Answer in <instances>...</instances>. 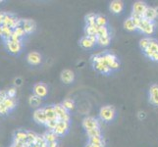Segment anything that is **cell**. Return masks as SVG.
<instances>
[{
	"label": "cell",
	"mask_w": 158,
	"mask_h": 147,
	"mask_svg": "<svg viewBox=\"0 0 158 147\" xmlns=\"http://www.w3.org/2000/svg\"><path fill=\"white\" fill-rule=\"evenodd\" d=\"M0 25L7 26L12 30H15L18 27H21V19L17 18L11 13L1 11L0 12Z\"/></svg>",
	"instance_id": "cell-1"
},
{
	"label": "cell",
	"mask_w": 158,
	"mask_h": 147,
	"mask_svg": "<svg viewBox=\"0 0 158 147\" xmlns=\"http://www.w3.org/2000/svg\"><path fill=\"white\" fill-rule=\"evenodd\" d=\"M99 117L104 122H112L116 117V110L113 106L106 105L100 108Z\"/></svg>",
	"instance_id": "cell-2"
},
{
	"label": "cell",
	"mask_w": 158,
	"mask_h": 147,
	"mask_svg": "<svg viewBox=\"0 0 158 147\" xmlns=\"http://www.w3.org/2000/svg\"><path fill=\"white\" fill-rule=\"evenodd\" d=\"M103 59H104V63L111 69V71H115L120 68V62L114 53L104 52L103 53Z\"/></svg>",
	"instance_id": "cell-3"
},
{
	"label": "cell",
	"mask_w": 158,
	"mask_h": 147,
	"mask_svg": "<svg viewBox=\"0 0 158 147\" xmlns=\"http://www.w3.org/2000/svg\"><path fill=\"white\" fill-rule=\"evenodd\" d=\"M5 42V46H6V49L8 50L9 53L11 54H19L22 50H23V41H14V40H4Z\"/></svg>",
	"instance_id": "cell-4"
},
{
	"label": "cell",
	"mask_w": 158,
	"mask_h": 147,
	"mask_svg": "<svg viewBox=\"0 0 158 147\" xmlns=\"http://www.w3.org/2000/svg\"><path fill=\"white\" fill-rule=\"evenodd\" d=\"M138 31H139L141 34L150 35L154 32L155 31V24L153 22H149L143 19V21L140 22V24L138 27Z\"/></svg>",
	"instance_id": "cell-5"
},
{
	"label": "cell",
	"mask_w": 158,
	"mask_h": 147,
	"mask_svg": "<svg viewBox=\"0 0 158 147\" xmlns=\"http://www.w3.org/2000/svg\"><path fill=\"white\" fill-rule=\"evenodd\" d=\"M32 118H34V121L42 126H45L47 121V117L45 114L44 107H40L39 109H35V111L32 114Z\"/></svg>",
	"instance_id": "cell-6"
},
{
	"label": "cell",
	"mask_w": 158,
	"mask_h": 147,
	"mask_svg": "<svg viewBox=\"0 0 158 147\" xmlns=\"http://www.w3.org/2000/svg\"><path fill=\"white\" fill-rule=\"evenodd\" d=\"M81 125H83V128L85 129V132H89V130H91V129L100 128L98 120L94 117H85L83 120Z\"/></svg>",
	"instance_id": "cell-7"
},
{
	"label": "cell",
	"mask_w": 158,
	"mask_h": 147,
	"mask_svg": "<svg viewBox=\"0 0 158 147\" xmlns=\"http://www.w3.org/2000/svg\"><path fill=\"white\" fill-rule=\"evenodd\" d=\"M54 109H55L56 116H57L59 121H65V122L70 123V120H71L70 113H69V111H67L66 109L63 107L62 104L54 105Z\"/></svg>",
	"instance_id": "cell-8"
},
{
	"label": "cell",
	"mask_w": 158,
	"mask_h": 147,
	"mask_svg": "<svg viewBox=\"0 0 158 147\" xmlns=\"http://www.w3.org/2000/svg\"><path fill=\"white\" fill-rule=\"evenodd\" d=\"M21 27L24 29L27 35L34 34L36 30V24L31 19H21Z\"/></svg>",
	"instance_id": "cell-9"
},
{
	"label": "cell",
	"mask_w": 158,
	"mask_h": 147,
	"mask_svg": "<svg viewBox=\"0 0 158 147\" xmlns=\"http://www.w3.org/2000/svg\"><path fill=\"white\" fill-rule=\"evenodd\" d=\"M80 45L85 49H90L97 44V36H83L80 39Z\"/></svg>",
	"instance_id": "cell-10"
},
{
	"label": "cell",
	"mask_w": 158,
	"mask_h": 147,
	"mask_svg": "<svg viewBox=\"0 0 158 147\" xmlns=\"http://www.w3.org/2000/svg\"><path fill=\"white\" fill-rule=\"evenodd\" d=\"M32 91H34V94L39 96L40 98L45 97L48 93V88L45 84L43 83H37L34 85L32 88Z\"/></svg>",
	"instance_id": "cell-11"
},
{
	"label": "cell",
	"mask_w": 158,
	"mask_h": 147,
	"mask_svg": "<svg viewBox=\"0 0 158 147\" xmlns=\"http://www.w3.org/2000/svg\"><path fill=\"white\" fill-rule=\"evenodd\" d=\"M26 59H27V62L30 65H31V66H37V65H40L41 63L42 56L40 55V53L36 51H32L27 55Z\"/></svg>",
	"instance_id": "cell-12"
},
{
	"label": "cell",
	"mask_w": 158,
	"mask_h": 147,
	"mask_svg": "<svg viewBox=\"0 0 158 147\" xmlns=\"http://www.w3.org/2000/svg\"><path fill=\"white\" fill-rule=\"evenodd\" d=\"M70 128V123L69 122H65V121H58V124L55 128V129L53 130L58 137H62V135L66 134L68 132V129Z\"/></svg>",
	"instance_id": "cell-13"
},
{
	"label": "cell",
	"mask_w": 158,
	"mask_h": 147,
	"mask_svg": "<svg viewBox=\"0 0 158 147\" xmlns=\"http://www.w3.org/2000/svg\"><path fill=\"white\" fill-rule=\"evenodd\" d=\"M60 79H61L62 83L66 84H72L75 80V74H74L73 71L66 69V70H64L61 72Z\"/></svg>",
	"instance_id": "cell-14"
},
{
	"label": "cell",
	"mask_w": 158,
	"mask_h": 147,
	"mask_svg": "<svg viewBox=\"0 0 158 147\" xmlns=\"http://www.w3.org/2000/svg\"><path fill=\"white\" fill-rule=\"evenodd\" d=\"M146 8H148V5H146L144 2L143 1H137L135 2L134 5H133V14L135 15H139V16H141L143 17Z\"/></svg>",
	"instance_id": "cell-15"
},
{
	"label": "cell",
	"mask_w": 158,
	"mask_h": 147,
	"mask_svg": "<svg viewBox=\"0 0 158 147\" xmlns=\"http://www.w3.org/2000/svg\"><path fill=\"white\" fill-rule=\"evenodd\" d=\"M149 102L158 106V84H152L149 88Z\"/></svg>",
	"instance_id": "cell-16"
},
{
	"label": "cell",
	"mask_w": 158,
	"mask_h": 147,
	"mask_svg": "<svg viewBox=\"0 0 158 147\" xmlns=\"http://www.w3.org/2000/svg\"><path fill=\"white\" fill-rule=\"evenodd\" d=\"M92 66H94L95 71H97L98 73L103 74V75H108L112 72L111 69L103 62H92Z\"/></svg>",
	"instance_id": "cell-17"
},
{
	"label": "cell",
	"mask_w": 158,
	"mask_h": 147,
	"mask_svg": "<svg viewBox=\"0 0 158 147\" xmlns=\"http://www.w3.org/2000/svg\"><path fill=\"white\" fill-rule=\"evenodd\" d=\"M109 9L113 14H120L124 10V3L120 0H114L109 5Z\"/></svg>",
	"instance_id": "cell-18"
},
{
	"label": "cell",
	"mask_w": 158,
	"mask_h": 147,
	"mask_svg": "<svg viewBox=\"0 0 158 147\" xmlns=\"http://www.w3.org/2000/svg\"><path fill=\"white\" fill-rule=\"evenodd\" d=\"M156 52H158V40H156V39H152L151 40V42H150V44L148 45V47L145 49V50L143 51V53H144V55L148 57V58H149L152 54L153 53H156Z\"/></svg>",
	"instance_id": "cell-19"
},
{
	"label": "cell",
	"mask_w": 158,
	"mask_h": 147,
	"mask_svg": "<svg viewBox=\"0 0 158 147\" xmlns=\"http://www.w3.org/2000/svg\"><path fill=\"white\" fill-rule=\"evenodd\" d=\"M13 140H17V141H20V142L26 143L27 140H28V130L17 129L14 133V139Z\"/></svg>",
	"instance_id": "cell-20"
},
{
	"label": "cell",
	"mask_w": 158,
	"mask_h": 147,
	"mask_svg": "<svg viewBox=\"0 0 158 147\" xmlns=\"http://www.w3.org/2000/svg\"><path fill=\"white\" fill-rule=\"evenodd\" d=\"M143 18L146 21H149V22H153L157 19L156 17V13H155V9L154 7H149L148 6V8H146L145 12L143 16Z\"/></svg>",
	"instance_id": "cell-21"
},
{
	"label": "cell",
	"mask_w": 158,
	"mask_h": 147,
	"mask_svg": "<svg viewBox=\"0 0 158 147\" xmlns=\"http://www.w3.org/2000/svg\"><path fill=\"white\" fill-rule=\"evenodd\" d=\"M45 114L47 117V121H54V120H58L56 113H55V109H54V105H49V106H45L44 107Z\"/></svg>",
	"instance_id": "cell-22"
},
{
	"label": "cell",
	"mask_w": 158,
	"mask_h": 147,
	"mask_svg": "<svg viewBox=\"0 0 158 147\" xmlns=\"http://www.w3.org/2000/svg\"><path fill=\"white\" fill-rule=\"evenodd\" d=\"M42 137H44L45 141L47 143L53 142V141H57V138L59 137L58 135L53 132V130H47L42 134Z\"/></svg>",
	"instance_id": "cell-23"
},
{
	"label": "cell",
	"mask_w": 158,
	"mask_h": 147,
	"mask_svg": "<svg viewBox=\"0 0 158 147\" xmlns=\"http://www.w3.org/2000/svg\"><path fill=\"white\" fill-rule=\"evenodd\" d=\"M97 30L98 27L97 25H91V26H86L85 28V34L86 36H97Z\"/></svg>",
	"instance_id": "cell-24"
},
{
	"label": "cell",
	"mask_w": 158,
	"mask_h": 147,
	"mask_svg": "<svg viewBox=\"0 0 158 147\" xmlns=\"http://www.w3.org/2000/svg\"><path fill=\"white\" fill-rule=\"evenodd\" d=\"M29 104L32 108H37V109H39L40 104H41V98H40L39 96H36L35 94H32L29 98Z\"/></svg>",
	"instance_id": "cell-25"
},
{
	"label": "cell",
	"mask_w": 158,
	"mask_h": 147,
	"mask_svg": "<svg viewBox=\"0 0 158 147\" xmlns=\"http://www.w3.org/2000/svg\"><path fill=\"white\" fill-rule=\"evenodd\" d=\"M89 143L94 144L96 147H105V141H104V139H103L102 137L89 138Z\"/></svg>",
	"instance_id": "cell-26"
},
{
	"label": "cell",
	"mask_w": 158,
	"mask_h": 147,
	"mask_svg": "<svg viewBox=\"0 0 158 147\" xmlns=\"http://www.w3.org/2000/svg\"><path fill=\"white\" fill-rule=\"evenodd\" d=\"M4 105L7 107V109L9 111H12L16 108L17 106V100H16V98H9L7 97L6 99L4 100Z\"/></svg>",
	"instance_id": "cell-27"
},
{
	"label": "cell",
	"mask_w": 158,
	"mask_h": 147,
	"mask_svg": "<svg viewBox=\"0 0 158 147\" xmlns=\"http://www.w3.org/2000/svg\"><path fill=\"white\" fill-rule=\"evenodd\" d=\"M124 29L127 30L128 31H138L137 29V26L134 24L133 20L131 18H128L126 21L124 22Z\"/></svg>",
	"instance_id": "cell-28"
},
{
	"label": "cell",
	"mask_w": 158,
	"mask_h": 147,
	"mask_svg": "<svg viewBox=\"0 0 158 147\" xmlns=\"http://www.w3.org/2000/svg\"><path fill=\"white\" fill-rule=\"evenodd\" d=\"M63 105V107L66 109L67 111H72L73 109L75 108V102L73 99H71V98H66V99H64L63 102L61 103Z\"/></svg>",
	"instance_id": "cell-29"
},
{
	"label": "cell",
	"mask_w": 158,
	"mask_h": 147,
	"mask_svg": "<svg viewBox=\"0 0 158 147\" xmlns=\"http://www.w3.org/2000/svg\"><path fill=\"white\" fill-rule=\"evenodd\" d=\"M110 41H111V36L110 35L97 37V44L100 45V46H107V45L110 44Z\"/></svg>",
	"instance_id": "cell-30"
},
{
	"label": "cell",
	"mask_w": 158,
	"mask_h": 147,
	"mask_svg": "<svg viewBox=\"0 0 158 147\" xmlns=\"http://www.w3.org/2000/svg\"><path fill=\"white\" fill-rule=\"evenodd\" d=\"M96 16L94 13H89L85 17V25L86 26H91V25H95V20H96Z\"/></svg>",
	"instance_id": "cell-31"
},
{
	"label": "cell",
	"mask_w": 158,
	"mask_h": 147,
	"mask_svg": "<svg viewBox=\"0 0 158 147\" xmlns=\"http://www.w3.org/2000/svg\"><path fill=\"white\" fill-rule=\"evenodd\" d=\"M151 40H152V39H150V37H148V36H146V37H143V39H141L139 40V47H140L141 50L144 51L145 49L148 47V45L150 44Z\"/></svg>",
	"instance_id": "cell-32"
},
{
	"label": "cell",
	"mask_w": 158,
	"mask_h": 147,
	"mask_svg": "<svg viewBox=\"0 0 158 147\" xmlns=\"http://www.w3.org/2000/svg\"><path fill=\"white\" fill-rule=\"evenodd\" d=\"M95 24L97 25V27H106L107 18L103 15H97L96 20H95Z\"/></svg>",
	"instance_id": "cell-33"
},
{
	"label": "cell",
	"mask_w": 158,
	"mask_h": 147,
	"mask_svg": "<svg viewBox=\"0 0 158 147\" xmlns=\"http://www.w3.org/2000/svg\"><path fill=\"white\" fill-rule=\"evenodd\" d=\"M86 135H88L89 138L91 137H102V132L100 128L98 129H91L89 132H86Z\"/></svg>",
	"instance_id": "cell-34"
},
{
	"label": "cell",
	"mask_w": 158,
	"mask_h": 147,
	"mask_svg": "<svg viewBox=\"0 0 158 147\" xmlns=\"http://www.w3.org/2000/svg\"><path fill=\"white\" fill-rule=\"evenodd\" d=\"M37 137H39V134H36L35 133L31 132V130H28V140H27V143H29L31 145L35 144Z\"/></svg>",
	"instance_id": "cell-35"
},
{
	"label": "cell",
	"mask_w": 158,
	"mask_h": 147,
	"mask_svg": "<svg viewBox=\"0 0 158 147\" xmlns=\"http://www.w3.org/2000/svg\"><path fill=\"white\" fill-rule=\"evenodd\" d=\"M106 35H109V31L107 29V27H98V30H97V37H102Z\"/></svg>",
	"instance_id": "cell-36"
},
{
	"label": "cell",
	"mask_w": 158,
	"mask_h": 147,
	"mask_svg": "<svg viewBox=\"0 0 158 147\" xmlns=\"http://www.w3.org/2000/svg\"><path fill=\"white\" fill-rule=\"evenodd\" d=\"M13 31H14V34H16L19 37H21L22 39H23V37H25L27 35L26 31H24V29L22 28V27H18V28H16L15 30H13Z\"/></svg>",
	"instance_id": "cell-37"
},
{
	"label": "cell",
	"mask_w": 158,
	"mask_h": 147,
	"mask_svg": "<svg viewBox=\"0 0 158 147\" xmlns=\"http://www.w3.org/2000/svg\"><path fill=\"white\" fill-rule=\"evenodd\" d=\"M59 120H54V121H48L45 125V127L47 128V130H54L58 124Z\"/></svg>",
	"instance_id": "cell-38"
},
{
	"label": "cell",
	"mask_w": 158,
	"mask_h": 147,
	"mask_svg": "<svg viewBox=\"0 0 158 147\" xmlns=\"http://www.w3.org/2000/svg\"><path fill=\"white\" fill-rule=\"evenodd\" d=\"M6 93H7V97L15 98L16 95H17V89H16L15 88H10L9 89L6 90Z\"/></svg>",
	"instance_id": "cell-39"
},
{
	"label": "cell",
	"mask_w": 158,
	"mask_h": 147,
	"mask_svg": "<svg viewBox=\"0 0 158 147\" xmlns=\"http://www.w3.org/2000/svg\"><path fill=\"white\" fill-rule=\"evenodd\" d=\"M10 111L7 109V107L4 105V103H0V115H6Z\"/></svg>",
	"instance_id": "cell-40"
},
{
	"label": "cell",
	"mask_w": 158,
	"mask_h": 147,
	"mask_svg": "<svg viewBox=\"0 0 158 147\" xmlns=\"http://www.w3.org/2000/svg\"><path fill=\"white\" fill-rule=\"evenodd\" d=\"M6 98H7L6 90H0V103H3Z\"/></svg>",
	"instance_id": "cell-41"
},
{
	"label": "cell",
	"mask_w": 158,
	"mask_h": 147,
	"mask_svg": "<svg viewBox=\"0 0 158 147\" xmlns=\"http://www.w3.org/2000/svg\"><path fill=\"white\" fill-rule=\"evenodd\" d=\"M149 59L151 60V61H153V62H158V52L152 54V55L149 57Z\"/></svg>",
	"instance_id": "cell-42"
},
{
	"label": "cell",
	"mask_w": 158,
	"mask_h": 147,
	"mask_svg": "<svg viewBox=\"0 0 158 147\" xmlns=\"http://www.w3.org/2000/svg\"><path fill=\"white\" fill-rule=\"evenodd\" d=\"M48 147H59V146H58L57 141H53V142L48 143Z\"/></svg>",
	"instance_id": "cell-43"
},
{
	"label": "cell",
	"mask_w": 158,
	"mask_h": 147,
	"mask_svg": "<svg viewBox=\"0 0 158 147\" xmlns=\"http://www.w3.org/2000/svg\"><path fill=\"white\" fill-rule=\"evenodd\" d=\"M0 36L3 37V28L1 25H0Z\"/></svg>",
	"instance_id": "cell-44"
},
{
	"label": "cell",
	"mask_w": 158,
	"mask_h": 147,
	"mask_svg": "<svg viewBox=\"0 0 158 147\" xmlns=\"http://www.w3.org/2000/svg\"><path fill=\"white\" fill-rule=\"evenodd\" d=\"M85 147H96V146H94V144H90V143H86V145H85Z\"/></svg>",
	"instance_id": "cell-45"
},
{
	"label": "cell",
	"mask_w": 158,
	"mask_h": 147,
	"mask_svg": "<svg viewBox=\"0 0 158 147\" xmlns=\"http://www.w3.org/2000/svg\"><path fill=\"white\" fill-rule=\"evenodd\" d=\"M154 9H155V13H156V17H157V19H158V6H156V7H154Z\"/></svg>",
	"instance_id": "cell-46"
},
{
	"label": "cell",
	"mask_w": 158,
	"mask_h": 147,
	"mask_svg": "<svg viewBox=\"0 0 158 147\" xmlns=\"http://www.w3.org/2000/svg\"><path fill=\"white\" fill-rule=\"evenodd\" d=\"M10 147H16V146H15V145H14V144H12V145H11V146H10Z\"/></svg>",
	"instance_id": "cell-47"
}]
</instances>
